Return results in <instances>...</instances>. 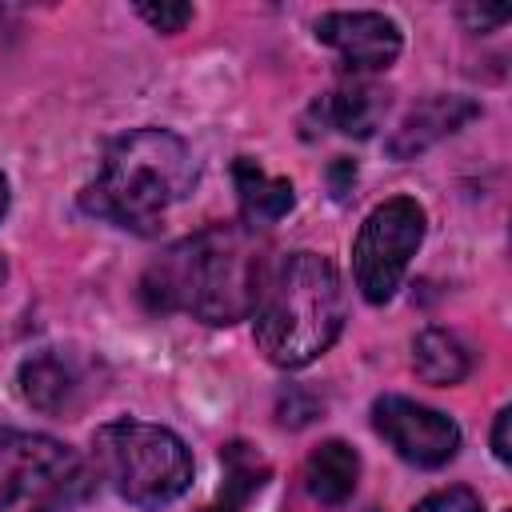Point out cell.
<instances>
[{"instance_id":"1","label":"cell","mask_w":512,"mask_h":512,"mask_svg":"<svg viewBox=\"0 0 512 512\" xmlns=\"http://www.w3.org/2000/svg\"><path fill=\"white\" fill-rule=\"evenodd\" d=\"M268 244L244 220L208 224L168 244L140 276V300L160 316H192L204 324H236L252 316Z\"/></svg>"},{"instance_id":"2","label":"cell","mask_w":512,"mask_h":512,"mask_svg":"<svg viewBox=\"0 0 512 512\" xmlns=\"http://www.w3.org/2000/svg\"><path fill=\"white\" fill-rule=\"evenodd\" d=\"M348 320L344 284L320 252L272 256L252 304V332L276 368H308L324 356Z\"/></svg>"},{"instance_id":"3","label":"cell","mask_w":512,"mask_h":512,"mask_svg":"<svg viewBox=\"0 0 512 512\" xmlns=\"http://www.w3.org/2000/svg\"><path fill=\"white\" fill-rule=\"evenodd\" d=\"M196 176H200V164L176 132L132 128L104 148L100 172L96 180L84 184L80 204L84 212L116 228L156 236L164 212L196 188Z\"/></svg>"},{"instance_id":"4","label":"cell","mask_w":512,"mask_h":512,"mask_svg":"<svg viewBox=\"0 0 512 512\" xmlns=\"http://www.w3.org/2000/svg\"><path fill=\"white\" fill-rule=\"evenodd\" d=\"M92 464L100 480L136 508H164L192 484L188 444L160 424L112 420L92 432Z\"/></svg>"},{"instance_id":"5","label":"cell","mask_w":512,"mask_h":512,"mask_svg":"<svg viewBox=\"0 0 512 512\" xmlns=\"http://www.w3.org/2000/svg\"><path fill=\"white\" fill-rule=\"evenodd\" d=\"M92 480L88 460L64 440L0 428V512H72Z\"/></svg>"},{"instance_id":"6","label":"cell","mask_w":512,"mask_h":512,"mask_svg":"<svg viewBox=\"0 0 512 512\" xmlns=\"http://www.w3.org/2000/svg\"><path fill=\"white\" fill-rule=\"evenodd\" d=\"M424 208L412 196H392L376 204L352 244V276L368 304H388L424 240Z\"/></svg>"},{"instance_id":"7","label":"cell","mask_w":512,"mask_h":512,"mask_svg":"<svg viewBox=\"0 0 512 512\" xmlns=\"http://www.w3.org/2000/svg\"><path fill=\"white\" fill-rule=\"evenodd\" d=\"M372 424L396 448V456L416 468H440L460 448V424L440 408L416 404L408 396H380L372 404Z\"/></svg>"},{"instance_id":"8","label":"cell","mask_w":512,"mask_h":512,"mask_svg":"<svg viewBox=\"0 0 512 512\" xmlns=\"http://www.w3.org/2000/svg\"><path fill=\"white\" fill-rule=\"evenodd\" d=\"M316 40L336 48L352 72H384L404 48L400 24L384 12H324L316 20Z\"/></svg>"},{"instance_id":"9","label":"cell","mask_w":512,"mask_h":512,"mask_svg":"<svg viewBox=\"0 0 512 512\" xmlns=\"http://www.w3.org/2000/svg\"><path fill=\"white\" fill-rule=\"evenodd\" d=\"M476 116H480V104L468 100V96H428V100L412 104L404 112V120L392 128L388 156L392 160H412V156L428 152L432 144H440L444 136L460 132Z\"/></svg>"},{"instance_id":"10","label":"cell","mask_w":512,"mask_h":512,"mask_svg":"<svg viewBox=\"0 0 512 512\" xmlns=\"http://www.w3.org/2000/svg\"><path fill=\"white\" fill-rule=\"evenodd\" d=\"M384 112H388V92L368 84V80H344V84H336L332 92H324L316 100V116L328 128H336L344 136H356V140L372 136L380 128Z\"/></svg>"},{"instance_id":"11","label":"cell","mask_w":512,"mask_h":512,"mask_svg":"<svg viewBox=\"0 0 512 512\" xmlns=\"http://www.w3.org/2000/svg\"><path fill=\"white\" fill-rule=\"evenodd\" d=\"M16 380H20L24 404L36 408V412H48V416L68 412V408L76 404V396H80V372H76V364H72L68 356H60V352L28 356V360L20 364V376H16Z\"/></svg>"},{"instance_id":"12","label":"cell","mask_w":512,"mask_h":512,"mask_svg":"<svg viewBox=\"0 0 512 512\" xmlns=\"http://www.w3.org/2000/svg\"><path fill=\"white\" fill-rule=\"evenodd\" d=\"M232 180H236V196H240V220L248 224V228H268V224H276L280 216H288L292 212V204H296V192H292V180H284V176H268L256 160H248V156H240L236 164H232Z\"/></svg>"},{"instance_id":"13","label":"cell","mask_w":512,"mask_h":512,"mask_svg":"<svg viewBox=\"0 0 512 512\" xmlns=\"http://www.w3.org/2000/svg\"><path fill=\"white\" fill-rule=\"evenodd\" d=\"M356 480H360V456L344 440H324L304 460V488L312 500H320L328 508L344 504L356 492Z\"/></svg>"},{"instance_id":"14","label":"cell","mask_w":512,"mask_h":512,"mask_svg":"<svg viewBox=\"0 0 512 512\" xmlns=\"http://www.w3.org/2000/svg\"><path fill=\"white\" fill-rule=\"evenodd\" d=\"M412 368L424 384H436V388H448V384H460L472 368V356L468 348L460 344V336L444 332V328H424L416 340H412Z\"/></svg>"},{"instance_id":"15","label":"cell","mask_w":512,"mask_h":512,"mask_svg":"<svg viewBox=\"0 0 512 512\" xmlns=\"http://www.w3.org/2000/svg\"><path fill=\"white\" fill-rule=\"evenodd\" d=\"M224 496H228V508H236V504H244L252 492H260V484H264V476H268V464L256 456V448H248V444H228L224 448Z\"/></svg>"},{"instance_id":"16","label":"cell","mask_w":512,"mask_h":512,"mask_svg":"<svg viewBox=\"0 0 512 512\" xmlns=\"http://www.w3.org/2000/svg\"><path fill=\"white\" fill-rule=\"evenodd\" d=\"M412 512H484L480 508V496L472 492V488H440V492H432V496H424Z\"/></svg>"},{"instance_id":"17","label":"cell","mask_w":512,"mask_h":512,"mask_svg":"<svg viewBox=\"0 0 512 512\" xmlns=\"http://www.w3.org/2000/svg\"><path fill=\"white\" fill-rule=\"evenodd\" d=\"M136 16L156 32H180L192 20V4H136Z\"/></svg>"},{"instance_id":"18","label":"cell","mask_w":512,"mask_h":512,"mask_svg":"<svg viewBox=\"0 0 512 512\" xmlns=\"http://www.w3.org/2000/svg\"><path fill=\"white\" fill-rule=\"evenodd\" d=\"M460 20L472 32H488V28H500L508 20V8H460Z\"/></svg>"},{"instance_id":"19","label":"cell","mask_w":512,"mask_h":512,"mask_svg":"<svg viewBox=\"0 0 512 512\" xmlns=\"http://www.w3.org/2000/svg\"><path fill=\"white\" fill-rule=\"evenodd\" d=\"M508 424H512V408H500L496 412V424H492V456L500 464H512V444H508Z\"/></svg>"},{"instance_id":"20","label":"cell","mask_w":512,"mask_h":512,"mask_svg":"<svg viewBox=\"0 0 512 512\" xmlns=\"http://www.w3.org/2000/svg\"><path fill=\"white\" fill-rule=\"evenodd\" d=\"M352 180H356V164L344 160V156H336V164H332V188H336V196H344Z\"/></svg>"},{"instance_id":"21","label":"cell","mask_w":512,"mask_h":512,"mask_svg":"<svg viewBox=\"0 0 512 512\" xmlns=\"http://www.w3.org/2000/svg\"><path fill=\"white\" fill-rule=\"evenodd\" d=\"M4 208H8V180L0 176V216H4Z\"/></svg>"},{"instance_id":"22","label":"cell","mask_w":512,"mask_h":512,"mask_svg":"<svg viewBox=\"0 0 512 512\" xmlns=\"http://www.w3.org/2000/svg\"><path fill=\"white\" fill-rule=\"evenodd\" d=\"M4 276H8V264H4V256H0V284H4Z\"/></svg>"},{"instance_id":"23","label":"cell","mask_w":512,"mask_h":512,"mask_svg":"<svg viewBox=\"0 0 512 512\" xmlns=\"http://www.w3.org/2000/svg\"><path fill=\"white\" fill-rule=\"evenodd\" d=\"M204 512H232V508H228V504H224V508H204Z\"/></svg>"}]
</instances>
